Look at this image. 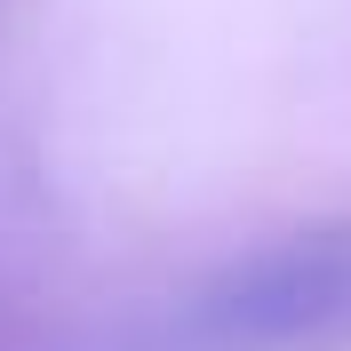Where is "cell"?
<instances>
[{
  "label": "cell",
  "mask_w": 351,
  "mask_h": 351,
  "mask_svg": "<svg viewBox=\"0 0 351 351\" xmlns=\"http://www.w3.org/2000/svg\"><path fill=\"white\" fill-rule=\"evenodd\" d=\"M208 351H328L351 335V240L256 256L199 304Z\"/></svg>",
  "instance_id": "1"
}]
</instances>
